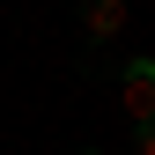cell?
Returning <instances> with one entry per match:
<instances>
[{
    "instance_id": "obj_1",
    "label": "cell",
    "mask_w": 155,
    "mask_h": 155,
    "mask_svg": "<svg viewBox=\"0 0 155 155\" xmlns=\"http://www.w3.org/2000/svg\"><path fill=\"white\" fill-rule=\"evenodd\" d=\"M126 111H133V126L155 118V59H133L126 67Z\"/></svg>"
},
{
    "instance_id": "obj_2",
    "label": "cell",
    "mask_w": 155,
    "mask_h": 155,
    "mask_svg": "<svg viewBox=\"0 0 155 155\" xmlns=\"http://www.w3.org/2000/svg\"><path fill=\"white\" fill-rule=\"evenodd\" d=\"M96 45H104V37H118L126 30V0H89V22H81Z\"/></svg>"
}]
</instances>
